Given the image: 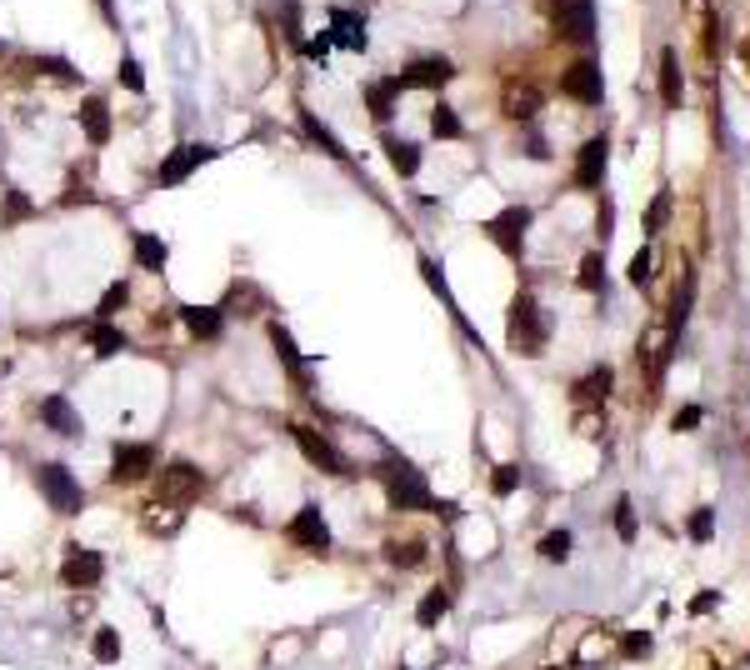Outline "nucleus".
Masks as SVG:
<instances>
[{
  "instance_id": "obj_20",
  "label": "nucleus",
  "mask_w": 750,
  "mask_h": 670,
  "mask_svg": "<svg viewBox=\"0 0 750 670\" xmlns=\"http://www.w3.org/2000/svg\"><path fill=\"white\" fill-rule=\"evenodd\" d=\"M680 95H686V80H680V55L661 51V101H665V111H680Z\"/></svg>"
},
{
  "instance_id": "obj_15",
  "label": "nucleus",
  "mask_w": 750,
  "mask_h": 670,
  "mask_svg": "<svg viewBox=\"0 0 750 670\" xmlns=\"http://www.w3.org/2000/svg\"><path fill=\"white\" fill-rule=\"evenodd\" d=\"M40 420H45V426H51L55 435H80V430H86L80 410H76L70 401H65V395H45V401H40Z\"/></svg>"
},
{
  "instance_id": "obj_16",
  "label": "nucleus",
  "mask_w": 750,
  "mask_h": 670,
  "mask_svg": "<svg viewBox=\"0 0 750 670\" xmlns=\"http://www.w3.org/2000/svg\"><path fill=\"white\" fill-rule=\"evenodd\" d=\"M180 320H185V330L195 341H220V330H226L220 305H180Z\"/></svg>"
},
{
  "instance_id": "obj_14",
  "label": "nucleus",
  "mask_w": 750,
  "mask_h": 670,
  "mask_svg": "<svg viewBox=\"0 0 750 670\" xmlns=\"http://www.w3.org/2000/svg\"><path fill=\"white\" fill-rule=\"evenodd\" d=\"M456 76V65L445 61V55H425V61H416L410 70H400V90H410V86H445V80Z\"/></svg>"
},
{
  "instance_id": "obj_8",
  "label": "nucleus",
  "mask_w": 750,
  "mask_h": 670,
  "mask_svg": "<svg viewBox=\"0 0 750 670\" xmlns=\"http://www.w3.org/2000/svg\"><path fill=\"white\" fill-rule=\"evenodd\" d=\"M291 435H295V445H301V456H306L310 466H320L326 476H350V460H345L341 451H335V445L320 435V430H310V426H301V420H295Z\"/></svg>"
},
{
  "instance_id": "obj_12",
  "label": "nucleus",
  "mask_w": 750,
  "mask_h": 670,
  "mask_svg": "<svg viewBox=\"0 0 750 670\" xmlns=\"http://www.w3.org/2000/svg\"><path fill=\"white\" fill-rule=\"evenodd\" d=\"M606 161H611V145H606V136L585 140V145H581V155H575L571 180H575L581 190H600V180H606Z\"/></svg>"
},
{
  "instance_id": "obj_25",
  "label": "nucleus",
  "mask_w": 750,
  "mask_h": 670,
  "mask_svg": "<svg viewBox=\"0 0 750 670\" xmlns=\"http://www.w3.org/2000/svg\"><path fill=\"white\" fill-rule=\"evenodd\" d=\"M301 130H306V136L316 140V145H320V151H326V155H335V161H345V155H350V151H345V145H341V140H335L331 130H326V126H320V120H316V115L306 111V105H301Z\"/></svg>"
},
{
  "instance_id": "obj_26",
  "label": "nucleus",
  "mask_w": 750,
  "mask_h": 670,
  "mask_svg": "<svg viewBox=\"0 0 750 670\" xmlns=\"http://www.w3.org/2000/svg\"><path fill=\"white\" fill-rule=\"evenodd\" d=\"M395 95H400V80H381V86H366V101L375 120H391L395 115Z\"/></svg>"
},
{
  "instance_id": "obj_2",
  "label": "nucleus",
  "mask_w": 750,
  "mask_h": 670,
  "mask_svg": "<svg viewBox=\"0 0 750 670\" xmlns=\"http://www.w3.org/2000/svg\"><path fill=\"white\" fill-rule=\"evenodd\" d=\"M381 485H385V500H391V510H431L435 495L431 485H425V476H420L410 460H385L381 466Z\"/></svg>"
},
{
  "instance_id": "obj_22",
  "label": "nucleus",
  "mask_w": 750,
  "mask_h": 670,
  "mask_svg": "<svg viewBox=\"0 0 750 670\" xmlns=\"http://www.w3.org/2000/svg\"><path fill=\"white\" fill-rule=\"evenodd\" d=\"M385 155H391V165H395V176H416V170H420V145H416V140H385Z\"/></svg>"
},
{
  "instance_id": "obj_39",
  "label": "nucleus",
  "mask_w": 750,
  "mask_h": 670,
  "mask_svg": "<svg viewBox=\"0 0 750 670\" xmlns=\"http://www.w3.org/2000/svg\"><path fill=\"white\" fill-rule=\"evenodd\" d=\"M120 86H126V90H136V95L145 90V76H140V61H130V55L120 61Z\"/></svg>"
},
{
  "instance_id": "obj_21",
  "label": "nucleus",
  "mask_w": 750,
  "mask_h": 670,
  "mask_svg": "<svg viewBox=\"0 0 750 670\" xmlns=\"http://www.w3.org/2000/svg\"><path fill=\"white\" fill-rule=\"evenodd\" d=\"M445 610H450V591H445V585H435V591H425V595H420V606H416V625H420V631H435Z\"/></svg>"
},
{
  "instance_id": "obj_32",
  "label": "nucleus",
  "mask_w": 750,
  "mask_h": 670,
  "mask_svg": "<svg viewBox=\"0 0 750 670\" xmlns=\"http://www.w3.org/2000/svg\"><path fill=\"white\" fill-rule=\"evenodd\" d=\"M575 285H581V291H600V285H606V255L600 251H590L581 261V276H575Z\"/></svg>"
},
{
  "instance_id": "obj_37",
  "label": "nucleus",
  "mask_w": 750,
  "mask_h": 670,
  "mask_svg": "<svg viewBox=\"0 0 750 670\" xmlns=\"http://www.w3.org/2000/svg\"><path fill=\"white\" fill-rule=\"evenodd\" d=\"M615 535H621L625 545L636 541V510H630V500H625V495L615 500Z\"/></svg>"
},
{
  "instance_id": "obj_9",
  "label": "nucleus",
  "mask_w": 750,
  "mask_h": 670,
  "mask_svg": "<svg viewBox=\"0 0 750 670\" xmlns=\"http://www.w3.org/2000/svg\"><path fill=\"white\" fill-rule=\"evenodd\" d=\"M525 226H531V211L525 205H506L500 215L485 220V236L510 255V261H521V245H525Z\"/></svg>"
},
{
  "instance_id": "obj_10",
  "label": "nucleus",
  "mask_w": 750,
  "mask_h": 670,
  "mask_svg": "<svg viewBox=\"0 0 750 670\" xmlns=\"http://www.w3.org/2000/svg\"><path fill=\"white\" fill-rule=\"evenodd\" d=\"M61 581L70 585V591H90V585H101V581H105V560H101V550H86V545H65Z\"/></svg>"
},
{
  "instance_id": "obj_42",
  "label": "nucleus",
  "mask_w": 750,
  "mask_h": 670,
  "mask_svg": "<svg viewBox=\"0 0 750 670\" xmlns=\"http://www.w3.org/2000/svg\"><path fill=\"white\" fill-rule=\"evenodd\" d=\"M665 215H671V190H661V195H655V205H650V215H646V226H650V230H661V226H665Z\"/></svg>"
},
{
  "instance_id": "obj_6",
  "label": "nucleus",
  "mask_w": 750,
  "mask_h": 670,
  "mask_svg": "<svg viewBox=\"0 0 750 670\" xmlns=\"http://www.w3.org/2000/svg\"><path fill=\"white\" fill-rule=\"evenodd\" d=\"M560 95L575 105H600L606 101V80H600V65L596 61H575L560 70Z\"/></svg>"
},
{
  "instance_id": "obj_35",
  "label": "nucleus",
  "mask_w": 750,
  "mask_h": 670,
  "mask_svg": "<svg viewBox=\"0 0 750 670\" xmlns=\"http://www.w3.org/2000/svg\"><path fill=\"white\" fill-rule=\"evenodd\" d=\"M686 531H690V541H696V545H705V541L715 535V510H711V506H700L696 516H690Z\"/></svg>"
},
{
  "instance_id": "obj_31",
  "label": "nucleus",
  "mask_w": 750,
  "mask_h": 670,
  "mask_svg": "<svg viewBox=\"0 0 750 670\" xmlns=\"http://www.w3.org/2000/svg\"><path fill=\"white\" fill-rule=\"evenodd\" d=\"M126 305H130V285H126V280H115V285H105L101 305H95V316H101V320H115Z\"/></svg>"
},
{
  "instance_id": "obj_1",
  "label": "nucleus",
  "mask_w": 750,
  "mask_h": 670,
  "mask_svg": "<svg viewBox=\"0 0 750 670\" xmlns=\"http://www.w3.org/2000/svg\"><path fill=\"white\" fill-rule=\"evenodd\" d=\"M506 341H510V351H521V355H540V351H546L550 320H546V310H540V301H535L531 291H521L515 301H510Z\"/></svg>"
},
{
  "instance_id": "obj_27",
  "label": "nucleus",
  "mask_w": 750,
  "mask_h": 670,
  "mask_svg": "<svg viewBox=\"0 0 750 670\" xmlns=\"http://www.w3.org/2000/svg\"><path fill=\"white\" fill-rule=\"evenodd\" d=\"M30 215H40V211H36V201H30L26 190H5V211H0V230L21 226V220H30Z\"/></svg>"
},
{
  "instance_id": "obj_17",
  "label": "nucleus",
  "mask_w": 750,
  "mask_h": 670,
  "mask_svg": "<svg viewBox=\"0 0 750 670\" xmlns=\"http://www.w3.org/2000/svg\"><path fill=\"white\" fill-rule=\"evenodd\" d=\"M130 255H136V266L140 270H151V276H161L170 261V245L161 241V236H151V230H140L136 241H130Z\"/></svg>"
},
{
  "instance_id": "obj_5",
  "label": "nucleus",
  "mask_w": 750,
  "mask_h": 670,
  "mask_svg": "<svg viewBox=\"0 0 750 670\" xmlns=\"http://www.w3.org/2000/svg\"><path fill=\"white\" fill-rule=\"evenodd\" d=\"M155 470V445L145 441H115L111 451V481L115 485H136Z\"/></svg>"
},
{
  "instance_id": "obj_36",
  "label": "nucleus",
  "mask_w": 750,
  "mask_h": 670,
  "mask_svg": "<svg viewBox=\"0 0 750 670\" xmlns=\"http://www.w3.org/2000/svg\"><path fill=\"white\" fill-rule=\"evenodd\" d=\"M515 485H521V466H496V476H490V495H500V500H506Z\"/></svg>"
},
{
  "instance_id": "obj_33",
  "label": "nucleus",
  "mask_w": 750,
  "mask_h": 670,
  "mask_svg": "<svg viewBox=\"0 0 750 670\" xmlns=\"http://www.w3.org/2000/svg\"><path fill=\"white\" fill-rule=\"evenodd\" d=\"M431 130H435L441 140H460V136H466V126H460V115L450 111V105H435V115H431Z\"/></svg>"
},
{
  "instance_id": "obj_45",
  "label": "nucleus",
  "mask_w": 750,
  "mask_h": 670,
  "mask_svg": "<svg viewBox=\"0 0 750 670\" xmlns=\"http://www.w3.org/2000/svg\"><path fill=\"white\" fill-rule=\"evenodd\" d=\"M740 55H746V65H750V36H746V45H740Z\"/></svg>"
},
{
  "instance_id": "obj_24",
  "label": "nucleus",
  "mask_w": 750,
  "mask_h": 670,
  "mask_svg": "<svg viewBox=\"0 0 750 670\" xmlns=\"http://www.w3.org/2000/svg\"><path fill=\"white\" fill-rule=\"evenodd\" d=\"M90 656H95V666H115V660H120V631H115V625H95Z\"/></svg>"
},
{
  "instance_id": "obj_44",
  "label": "nucleus",
  "mask_w": 750,
  "mask_h": 670,
  "mask_svg": "<svg viewBox=\"0 0 750 670\" xmlns=\"http://www.w3.org/2000/svg\"><path fill=\"white\" fill-rule=\"evenodd\" d=\"M101 11H105V21H115V0H101Z\"/></svg>"
},
{
  "instance_id": "obj_18",
  "label": "nucleus",
  "mask_w": 750,
  "mask_h": 670,
  "mask_svg": "<svg viewBox=\"0 0 750 670\" xmlns=\"http://www.w3.org/2000/svg\"><path fill=\"white\" fill-rule=\"evenodd\" d=\"M270 345H276V355H280V366L291 370L301 385H306V376H310V366H306V355L295 351V341H291V330L280 326V320H270Z\"/></svg>"
},
{
  "instance_id": "obj_29",
  "label": "nucleus",
  "mask_w": 750,
  "mask_h": 670,
  "mask_svg": "<svg viewBox=\"0 0 750 670\" xmlns=\"http://www.w3.org/2000/svg\"><path fill=\"white\" fill-rule=\"evenodd\" d=\"M535 105H540V95H535V90L531 86H510L506 90V115H510V120H531V115H535Z\"/></svg>"
},
{
  "instance_id": "obj_28",
  "label": "nucleus",
  "mask_w": 750,
  "mask_h": 670,
  "mask_svg": "<svg viewBox=\"0 0 750 670\" xmlns=\"http://www.w3.org/2000/svg\"><path fill=\"white\" fill-rule=\"evenodd\" d=\"M385 560L400 566V570H416V566H425V545L420 541H385Z\"/></svg>"
},
{
  "instance_id": "obj_7",
  "label": "nucleus",
  "mask_w": 750,
  "mask_h": 670,
  "mask_svg": "<svg viewBox=\"0 0 750 670\" xmlns=\"http://www.w3.org/2000/svg\"><path fill=\"white\" fill-rule=\"evenodd\" d=\"M285 541L301 545V550H310V556H326V550H331V525H326L320 506H301V510H295L291 525H285Z\"/></svg>"
},
{
  "instance_id": "obj_3",
  "label": "nucleus",
  "mask_w": 750,
  "mask_h": 670,
  "mask_svg": "<svg viewBox=\"0 0 750 670\" xmlns=\"http://www.w3.org/2000/svg\"><path fill=\"white\" fill-rule=\"evenodd\" d=\"M36 485H40V495H45V506H51L55 516H80V510H86V491H80V481L70 476V466H61V460L36 466Z\"/></svg>"
},
{
  "instance_id": "obj_23",
  "label": "nucleus",
  "mask_w": 750,
  "mask_h": 670,
  "mask_svg": "<svg viewBox=\"0 0 750 670\" xmlns=\"http://www.w3.org/2000/svg\"><path fill=\"white\" fill-rule=\"evenodd\" d=\"M86 335H90V351H95V355H120V351H126V330H115L111 320H95Z\"/></svg>"
},
{
  "instance_id": "obj_30",
  "label": "nucleus",
  "mask_w": 750,
  "mask_h": 670,
  "mask_svg": "<svg viewBox=\"0 0 750 670\" xmlns=\"http://www.w3.org/2000/svg\"><path fill=\"white\" fill-rule=\"evenodd\" d=\"M611 380H615V370L600 366V370H590V376L575 385V395H581V401H606V395H611Z\"/></svg>"
},
{
  "instance_id": "obj_34",
  "label": "nucleus",
  "mask_w": 750,
  "mask_h": 670,
  "mask_svg": "<svg viewBox=\"0 0 750 670\" xmlns=\"http://www.w3.org/2000/svg\"><path fill=\"white\" fill-rule=\"evenodd\" d=\"M540 560H550V566L571 560V531H550L546 541H540Z\"/></svg>"
},
{
  "instance_id": "obj_43",
  "label": "nucleus",
  "mask_w": 750,
  "mask_h": 670,
  "mask_svg": "<svg viewBox=\"0 0 750 670\" xmlns=\"http://www.w3.org/2000/svg\"><path fill=\"white\" fill-rule=\"evenodd\" d=\"M690 426H700V410H696V405H686V410H675V430H690Z\"/></svg>"
},
{
  "instance_id": "obj_19",
  "label": "nucleus",
  "mask_w": 750,
  "mask_h": 670,
  "mask_svg": "<svg viewBox=\"0 0 750 670\" xmlns=\"http://www.w3.org/2000/svg\"><path fill=\"white\" fill-rule=\"evenodd\" d=\"M80 130H86L90 145H105V140H111V105H105L101 95H90V101L80 105Z\"/></svg>"
},
{
  "instance_id": "obj_13",
  "label": "nucleus",
  "mask_w": 750,
  "mask_h": 670,
  "mask_svg": "<svg viewBox=\"0 0 750 670\" xmlns=\"http://www.w3.org/2000/svg\"><path fill=\"white\" fill-rule=\"evenodd\" d=\"M556 26L565 40H596V15H590V0H560L556 11Z\"/></svg>"
},
{
  "instance_id": "obj_11",
  "label": "nucleus",
  "mask_w": 750,
  "mask_h": 670,
  "mask_svg": "<svg viewBox=\"0 0 750 670\" xmlns=\"http://www.w3.org/2000/svg\"><path fill=\"white\" fill-rule=\"evenodd\" d=\"M216 145H176V151L166 155V161H161V170H155V180H161V186H180V180H191L195 170H201L205 161H216Z\"/></svg>"
},
{
  "instance_id": "obj_41",
  "label": "nucleus",
  "mask_w": 750,
  "mask_h": 670,
  "mask_svg": "<svg viewBox=\"0 0 750 670\" xmlns=\"http://www.w3.org/2000/svg\"><path fill=\"white\" fill-rule=\"evenodd\" d=\"M625 276H630V285H646V280H650V251L630 255V270H625Z\"/></svg>"
},
{
  "instance_id": "obj_38",
  "label": "nucleus",
  "mask_w": 750,
  "mask_h": 670,
  "mask_svg": "<svg viewBox=\"0 0 750 670\" xmlns=\"http://www.w3.org/2000/svg\"><path fill=\"white\" fill-rule=\"evenodd\" d=\"M36 70H51L55 80H80V76H76V65H70V61H61V55H40V61H36Z\"/></svg>"
},
{
  "instance_id": "obj_40",
  "label": "nucleus",
  "mask_w": 750,
  "mask_h": 670,
  "mask_svg": "<svg viewBox=\"0 0 750 670\" xmlns=\"http://www.w3.org/2000/svg\"><path fill=\"white\" fill-rule=\"evenodd\" d=\"M621 650H625V656H630V660L650 656V635H646V631H630V635H625V641H621Z\"/></svg>"
},
{
  "instance_id": "obj_4",
  "label": "nucleus",
  "mask_w": 750,
  "mask_h": 670,
  "mask_svg": "<svg viewBox=\"0 0 750 670\" xmlns=\"http://www.w3.org/2000/svg\"><path fill=\"white\" fill-rule=\"evenodd\" d=\"M155 495L166 500V506H195L205 495V470L191 466V460H170L161 470V481H155Z\"/></svg>"
}]
</instances>
